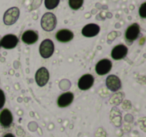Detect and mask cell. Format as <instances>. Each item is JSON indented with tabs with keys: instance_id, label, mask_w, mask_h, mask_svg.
I'll list each match as a JSON object with an SVG mask.
<instances>
[{
	"instance_id": "obj_1",
	"label": "cell",
	"mask_w": 146,
	"mask_h": 137,
	"mask_svg": "<svg viewBox=\"0 0 146 137\" xmlns=\"http://www.w3.org/2000/svg\"><path fill=\"white\" fill-rule=\"evenodd\" d=\"M40 24L41 27L44 31H47V32H50V31H53L55 29L57 25V18L53 13L51 12H46L42 15L40 20Z\"/></svg>"
},
{
	"instance_id": "obj_2",
	"label": "cell",
	"mask_w": 146,
	"mask_h": 137,
	"mask_svg": "<svg viewBox=\"0 0 146 137\" xmlns=\"http://www.w3.org/2000/svg\"><path fill=\"white\" fill-rule=\"evenodd\" d=\"M19 16H20V10L18 7H11L5 11L4 15H3V22L7 26H10V25L16 23Z\"/></svg>"
},
{
	"instance_id": "obj_3",
	"label": "cell",
	"mask_w": 146,
	"mask_h": 137,
	"mask_svg": "<svg viewBox=\"0 0 146 137\" xmlns=\"http://www.w3.org/2000/svg\"><path fill=\"white\" fill-rule=\"evenodd\" d=\"M40 56L44 59L50 58L54 53V43L51 39H45L40 43L39 46Z\"/></svg>"
},
{
	"instance_id": "obj_4",
	"label": "cell",
	"mask_w": 146,
	"mask_h": 137,
	"mask_svg": "<svg viewBox=\"0 0 146 137\" xmlns=\"http://www.w3.org/2000/svg\"><path fill=\"white\" fill-rule=\"evenodd\" d=\"M49 71L46 67H40L35 73V82L39 87H43L48 83L49 81Z\"/></svg>"
},
{
	"instance_id": "obj_5",
	"label": "cell",
	"mask_w": 146,
	"mask_h": 137,
	"mask_svg": "<svg viewBox=\"0 0 146 137\" xmlns=\"http://www.w3.org/2000/svg\"><path fill=\"white\" fill-rule=\"evenodd\" d=\"M140 34V26L138 23H133L129 25L125 31V40L131 44L133 41L138 38Z\"/></svg>"
},
{
	"instance_id": "obj_6",
	"label": "cell",
	"mask_w": 146,
	"mask_h": 137,
	"mask_svg": "<svg viewBox=\"0 0 146 137\" xmlns=\"http://www.w3.org/2000/svg\"><path fill=\"white\" fill-rule=\"evenodd\" d=\"M19 42V39L14 34H6L0 40V47H3L5 49H13L17 46Z\"/></svg>"
},
{
	"instance_id": "obj_7",
	"label": "cell",
	"mask_w": 146,
	"mask_h": 137,
	"mask_svg": "<svg viewBox=\"0 0 146 137\" xmlns=\"http://www.w3.org/2000/svg\"><path fill=\"white\" fill-rule=\"evenodd\" d=\"M112 69V62L109 59H101L95 65V71L98 75H106Z\"/></svg>"
},
{
	"instance_id": "obj_8",
	"label": "cell",
	"mask_w": 146,
	"mask_h": 137,
	"mask_svg": "<svg viewBox=\"0 0 146 137\" xmlns=\"http://www.w3.org/2000/svg\"><path fill=\"white\" fill-rule=\"evenodd\" d=\"M94 84V77L91 74H84L78 80V88L82 91H86L90 89Z\"/></svg>"
},
{
	"instance_id": "obj_9",
	"label": "cell",
	"mask_w": 146,
	"mask_h": 137,
	"mask_svg": "<svg viewBox=\"0 0 146 137\" xmlns=\"http://www.w3.org/2000/svg\"><path fill=\"white\" fill-rule=\"evenodd\" d=\"M105 85L110 91L116 92V91H118L121 88V80H120V78L118 76L111 74L109 76H107V78H106Z\"/></svg>"
},
{
	"instance_id": "obj_10",
	"label": "cell",
	"mask_w": 146,
	"mask_h": 137,
	"mask_svg": "<svg viewBox=\"0 0 146 137\" xmlns=\"http://www.w3.org/2000/svg\"><path fill=\"white\" fill-rule=\"evenodd\" d=\"M127 53H128L127 46H125L123 44H118L112 48L111 57L114 60H121V59L125 58Z\"/></svg>"
},
{
	"instance_id": "obj_11",
	"label": "cell",
	"mask_w": 146,
	"mask_h": 137,
	"mask_svg": "<svg viewBox=\"0 0 146 137\" xmlns=\"http://www.w3.org/2000/svg\"><path fill=\"white\" fill-rule=\"evenodd\" d=\"M13 122V115L9 109L5 108L0 112V125L4 128H8Z\"/></svg>"
},
{
	"instance_id": "obj_12",
	"label": "cell",
	"mask_w": 146,
	"mask_h": 137,
	"mask_svg": "<svg viewBox=\"0 0 146 137\" xmlns=\"http://www.w3.org/2000/svg\"><path fill=\"white\" fill-rule=\"evenodd\" d=\"M100 32V26L95 23H89V24H86L85 26L82 28L81 33L84 37H94L96 35H98V33Z\"/></svg>"
},
{
	"instance_id": "obj_13",
	"label": "cell",
	"mask_w": 146,
	"mask_h": 137,
	"mask_svg": "<svg viewBox=\"0 0 146 137\" xmlns=\"http://www.w3.org/2000/svg\"><path fill=\"white\" fill-rule=\"evenodd\" d=\"M74 100V94L72 92H64L57 98V105L60 108L68 107Z\"/></svg>"
},
{
	"instance_id": "obj_14",
	"label": "cell",
	"mask_w": 146,
	"mask_h": 137,
	"mask_svg": "<svg viewBox=\"0 0 146 137\" xmlns=\"http://www.w3.org/2000/svg\"><path fill=\"white\" fill-rule=\"evenodd\" d=\"M39 36L38 33L34 30H26L23 32L22 36H21V39H22V42L25 43L27 45H32L34 43L37 42Z\"/></svg>"
},
{
	"instance_id": "obj_15",
	"label": "cell",
	"mask_w": 146,
	"mask_h": 137,
	"mask_svg": "<svg viewBox=\"0 0 146 137\" xmlns=\"http://www.w3.org/2000/svg\"><path fill=\"white\" fill-rule=\"evenodd\" d=\"M55 37L56 39L61 43H66V42H69L73 39L74 37V34L71 30L69 29H61L59 30L58 32L55 34Z\"/></svg>"
},
{
	"instance_id": "obj_16",
	"label": "cell",
	"mask_w": 146,
	"mask_h": 137,
	"mask_svg": "<svg viewBox=\"0 0 146 137\" xmlns=\"http://www.w3.org/2000/svg\"><path fill=\"white\" fill-rule=\"evenodd\" d=\"M84 3V0H68L69 7L73 10H78L82 7Z\"/></svg>"
},
{
	"instance_id": "obj_17",
	"label": "cell",
	"mask_w": 146,
	"mask_h": 137,
	"mask_svg": "<svg viewBox=\"0 0 146 137\" xmlns=\"http://www.w3.org/2000/svg\"><path fill=\"white\" fill-rule=\"evenodd\" d=\"M60 3V0H44V5L48 10L55 9Z\"/></svg>"
},
{
	"instance_id": "obj_18",
	"label": "cell",
	"mask_w": 146,
	"mask_h": 137,
	"mask_svg": "<svg viewBox=\"0 0 146 137\" xmlns=\"http://www.w3.org/2000/svg\"><path fill=\"white\" fill-rule=\"evenodd\" d=\"M139 15L142 19L146 18V3H142L141 6L139 8Z\"/></svg>"
},
{
	"instance_id": "obj_19",
	"label": "cell",
	"mask_w": 146,
	"mask_h": 137,
	"mask_svg": "<svg viewBox=\"0 0 146 137\" xmlns=\"http://www.w3.org/2000/svg\"><path fill=\"white\" fill-rule=\"evenodd\" d=\"M5 100H6V98H5L4 91L2 89H0V109L3 108V106L5 104Z\"/></svg>"
},
{
	"instance_id": "obj_20",
	"label": "cell",
	"mask_w": 146,
	"mask_h": 137,
	"mask_svg": "<svg viewBox=\"0 0 146 137\" xmlns=\"http://www.w3.org/2000/svg\"><path fill=\"white\" fill-rule=\"evenodd\" d=\"M3 137H15V135L12 134V133H6Z\"/></svg>"
}]
</instances>
